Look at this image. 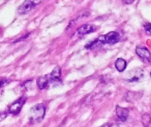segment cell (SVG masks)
<instances>
[{
  "label": "cell",
  "instance_id": "3957f363",
  "mask_svg": "<svg viewBox=\"0 0 151 127\" xmlns=\"http://www.w3.org/2000/svg\"><path fill=\"white\" fill-rule=\"evenodd\" d=\"M41 0H26L17 10V12L19 15H24L34 10L37 4H39Z\"/></svg>",
  "mask_w": 151,
  "mask_h": 127
},
{
  "label": "cell",
  "instance_id": "5b68a950",
  "mask_svg": "<svg viewBox=\"0 0 151 127\" xmlns=\"http://www.w3.org/2000/svg\"><path fill=\"white\" fill-rule=\"evenodd\" d=\"M61 70L60 67L57 66L50 74H49V80H50V85L57 86L61 83Z\"/></svg>",
  "mask_w": 151,
  "mask_h": 127
},
{
  "label": "cell",
  "instance_id": "9a60e30c",
  "mask_svg": "<svg viewBox=\"0 0 151 127\" xmlns=\"http://www.w3.org/2000/svg\"><path fill=\"white\" fill-rule=\"evenodd\" d=\"M150 75H151V73H150Z\"/></svg>",
  "mask_w": 151,
  "mask_h": 127
},
{
  "label": "cell",
  "instance_id": "4fadbf2b",
  "mask_svg": "<svg viewBox=\"0 0 151 127\" xmlns=\"http://www.w3.org/2000/svg\"><path fill=\"white\" fill-rule=\"evenodd\" d=\"M134 1V0H124V2H125L126 4H132Z\"/></svg>",
  "mask_w": 151,
  "mask_h": 127
},
{
  "label": "cell",
  "instance_id": "ba28073f",
  "mask_svg": "<svg viewBox=\"0 0 151 127\" xmlns=\"http://www.w3.org/2000/svg\"><path fill=\"white\" fill-rule=\"evenodd\" d=\"M135 51H136V54L142 59H144L147 61H150L151 60V54L148 49L143 48V47H137Z\"/></svg>",
  "mask_w": 151,
  "mask_h": 127
},
{
  "label": "cell",
  "instance_id": "7c38bea8",
  "mask_svg": "<svg viewBox=\"0 0 151 127\" xmlns=\"http://www.w3.org/2000/svg\"><path fill=\"white\" fill-rule=\"evenodd\" d=\"M145 30L148 34H151V25L145 26Z\"/></svg>",
  "mask_w": 151,
  "mask_h": 127
},
{
  "label": "cell",
  "instance_id": "8992f818",
  "mask_svg": "<svg viewBox=\"0 0 151 127\" xmlns=\"http://www.w3.org/2000/svg\"><path fill=\"white\" fill-rule=\"evenodd\" d=\"M96 30V27L91 24H85L80 27L77 30V33L79 35H85L90 33H93Z\"/></svg>",
  "mask_w": 151,
  "mask_h": 127
},
{
  "label": "cell",
  "instance_id": "6da1fadb",
  "mask_svg": "<svg viewBox=\"0 0 151 127\" xmlns=\"http://www.w3.org/2000/svg\"><path fill=\"white\" fill-rule=\"evenodd\" d=\"M119 39H120V36H119V33L112 31V32H110L104 35H102V36L98 37L97 39H96L95 41L89 42L88 44H87L85 46V48L88 50H92L94 48L99 47L104 44H115V43L119 42Z\"/></svg>",
  "mask_w": 151,
  "mask_h": 127
},
{
  "label": "cell",
  "instance_id": "8fae6325",
  "mask_svg": "<svg viewBox=\"0 0 151 127\" xmlns=\"http://www.w3.org/2000/svg\"><path fill=\"white\" fill-rule=\"evenodd\" d=\"M142 122H143V124H144L145 126H150V124L151 122L150 116L148 115V114L144 115V116L142 117Z\"/></svg>",
  "mask_w": 151,
  "mask_h": 127
},
{
  "label": "cell",
  "instance_id": "277c9868",
  "mask_svg": "<svg viewBox=\"0 0 151 127\" xmlns=\"http://www.w3.org/2000/svg\"><path fill=\"white\" fill-rule=\"evenodd\" d=\"M26 102V99L25 97H20L19 98L17 101H15L12 104H11V106L9 107V112L11 114H13V115H17L20 112L24 103Z\"/></svg>",
  "mask_w": 151,
  "mask_h": 127
},
{
  "label": "cell",
  "instance_id": "5bb4252c",
  "mask_svg": "<svg viewBox=\"0 0 151 127\" xmlns=\"http://www.w3.org/2000/svg\"><path fill=\"white\" fill-rule=\"evenodd\" d=\"M4 82H5L4 80H0V87H2L4 84Z\"/></svg>",
  "mask_w": 151,
  "mask_h": 127
},
{
  "label": "cell",
  "instance_id": "52a82bcc",
  "mask_svg": "<svg viewBox=\"0 0 151 127\" xmlns=\"http://www.w3.org/2000/svg\"><path fill=\"white\" fill-rule=\"evenodd\" d=\"M116 114H117V117L118 118L122 121V122H125L127 121V118H128V115H129V111L126 108H122L120 106H116Z\"/></svg>",
  "mask_w": 151,
  "mask_h": 127
},
{
  "label": "cell",
  "instance_id": "9c48e42d",
  "mask_svg": "<svg viewBox=\"0 0 151 127\" xmlns=\"http://www.w3.org/2000/svg\"><path fill=\"white\" fill-rule=\"evenodd\" d=\"M37 87L40 89H44L48 87H50V80H49V75H45L42 77H39L36 81Z\"/></svg>",
  "mask_w": 151,
  "mask_h": 127
},
{
  "label": "cell",
  "instance_id": "7a4b0ae2",
  "mask_svg": "<svg viewBox=\"0 0 151 127\" xmlns=\"http://www.w3.org/2000/svg\"><path fill=\"white\" fill-rule=\"evenodd\" d=\"M45 115V106L43 104H37L34 106L29 112V120L31 124L41 122Z\"/></svg>",
  "mask_w": 151,
  "mask_h": 127
},
{
  "label": "cell",
  "instance_id": "30bf717a",
  "mask_svg": "<svg viewBox=\"0 0 151 127\" xmlns=\"http://www.w3.org/2000/svg\"><path fill=\"white\" fill-rule=\"evenodd\" d=\"M115 67L119 72H124L127 68V61L123 58H118L115 62Z\"/></svg>",
  "mask_w": 151,
  "mask_h": 127
}]
</instances>
